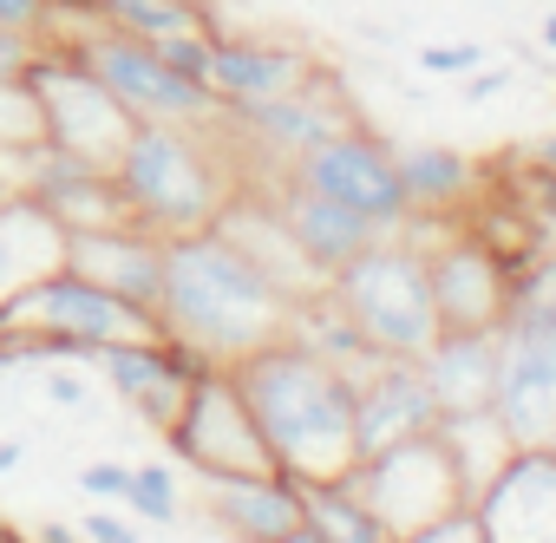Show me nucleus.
Wrapping results in <instances>:
<instances>
[{"label": "nucleus", "instance_id": "obj_1", "mask_svg": "<svg viewBox=\"0 0 556 543\" xmlns=\"http://www.w3.org/2000/svg\"><path fill=\"white\" fill-rule=\"evenodd\" d=\"M295 295L255 268L223 229L170 236L164 242V289H157V328L184 348H197L210 367H236L242 354L289 334Z\"/></svg>", "mask_w": 556, "mask_h": 543}, {"label": "nucleus", "instance_id": "obj_2", "mask_svg": "<svg viewBox=\"0 0 556 543\" xmlns=\"http://www.w3.org/2000/svg\"><path fill=\"white\" fill-rule=\"evenodd\" d=\"M236 387L249 400V419L262 432V445L275 452V471L295 484H334L361 465L354 445V380L341 367H328L315 348L302 341H268L255 354H242Z\"/></svg>", "mask_w": 556, "mask_h": 543}, {"label": "nucleus", "instance_id": "obj_3", "mask_svg": "<svg viewBox=\"0 0 556 543\" xmlns=\"http://www.w3.org/2000/svg\"><path fill=\"white\" fill-rule=\"evenodd\" d=\"M125 210L151 236H197L216 229V216L236 203L242 171L223 138V125H138L131 144L112 164Z\"/></svg>", "mask_w": 556, "mask_h": 543}, {"label": "nucleus", "instance_id": "obj_4", "mask_svg": "<svg viewBox=\"0 0 556 543\" xmlns=\"http://www.w3.org/2000/svg\"><path fill=\"white\" fill-rule=\"evenodd\" d=\"M334 302L361 321V334L393 354V361H419L445 328L432 308V276H426V242L413 229H387L374 249H361L341 276L328 282Z\"/></svg>", "mask_w": 556, "mask_h": 543}, {"label": "nucleus", "instance_id": "obj_5", "mask_svg": "<svg viewBox=\"0 0 556 543\" xmlns=\"http://www.w3.org/2000/svg\"><path fill=\"white\" fill-rule=\"evenodd\" d=\"M27 99L40 118V144L66 151L79 164H99V171H112L138 131V118L105 92V79L66 40H40L34 66H27Z\"/></svg>", "mask_w": 556, "mask_h": 543}, {"label": "nucleus", "instance_id": "obj_6", "mask_svg": "<svg viewBox=\"0 0 556 543\" xmlns=\"http://www.w3.org/2000/svg\"><path fill=\"white\" fill-rule=\"evenodd\" d=\"M47 40H66L138 125H216L223 118V99L184 79L177 66H164L151 40H131L105 21H79V34H47Z\"/></svg>", "mask_w": 556, "mask_h": 543}, {"label": "nucleus", "instance_id": "obj_7", "mask_svg": "<svg viewBox=\"0 0 556 543\" xmlns=\"http://www.w3.org/2000/svg\"><path fill=\"white\" fill-rule=\"evenodd\" d=\"M216 125H223L229 151H242L236 171L255 177L262 164L289 171L295 157H308V151L328 144L334 131L361 125V112H354V99L341 92V79H334L328 66H315V73H308L295 92H282V99H262V105H223Z\"/></svg>", "mask_w": 556, "mask_h": 543}, {"label": "nucleus", "instance_id": "obj_8", "mask_svg": "<svg viewBox=\"0 0 556 543\" xmlns=\"http://www.w3.org/2000/svg\"><path fill=\"white\" fill-rule=\"evenodd\" d=\"M348 484L393 530V543H406V536H419V530H432V523H445V517L465 510V484H458L452 452L439 445V432H419V439H406L393 452L361 458L348 471Z\"/></svg>", "mask_w": 556, "mask_h": 543}, {"label": "nucleus", "instance_id": "obj_9", "mask_svg": "<svg viewBox=\"0 0 556 543\" xmlns=\"http://www.w3.org/2000/svg\"><path fill=\"white\" fill-rule=\"evenodd\" d=\"M164 445L197 478H255V471H275V452L262 445V432L249 419V400H242V387H236L229 367H210L190 387V400L170 419Z\"/></svg>", "mask_w": 556, "mask_h": 543}, {"label": "nucleus", "instance_id": "obj_10", "mask_svg": "<svg viewBox=\"0 0 556 543\" xmlns=\"http://www.w3.org/2000/svg\"><path fill=\"white\" fill-rule=\"evenodd\" d=\"M0 328L66 334V341H79L86 354H99V348H118V341H157V334H164L151 308H131L125 295H112V289H99V282L73 276L66 262L53 268L47 282H34L21 302H8V308H0Z\"/></svg>", "mask_w": 556, "mask_h": 543}, {"label": "nucleus", "instance_id": "obj_11", "mask_svg": "<svg viewBox=\"0 0 556 543\" xmlns=\"http://www.w3.org/2000/svg\"><path fill=\"white\" fill-rule=\"evenodd\" d=\"M426 242V276H432V308L445 334H497L510 308V276L504 262L465 229V223H406Z\"/></svg>", "mask_w": 556, "mask_h": 543}, {"label": "nucleus", "instance_id": "obj_12", "mask_svg": "<svg viewBox=\"0 0 556 543\" xmlns=\"http://www.w3.org/2000/svg\"><path fill=\"white\" fill-rule=\"evenodd\" d=\"M289 177L308 184V190H321V197H334V203H348V210H361V216L380 223V229H406V223H413L406 190H400L393 144H387L380 131H367V125L334 131V138L315 144L308 157H295Z\"/></svg>", "mask_w": 556, "mask_h": 543}, {"label": "nucleus", "instance_id": "obj_13", "mask_svg": "<svg viewBox=\"0 0 556 543\" xmlns=\"http://www.w3.org/2000/svg\"><path fill=\"white\" fill-rule=\"evenodd\" d=\"M92 367L105 374L112 400H125V406L157 432V439H164V432H170V419L184 413L190 387L210 374V361H203L197 348L170 341V334H157V341H118V348H99V354H92Z\"/></svg>", "mask_w": 556, "mask_h": 543}, {"label": "nucleus", "instance_id": "obj_14", "mask_svg": "<svg viewBox=\"0 0 556 543\" xmlns=\"http://www.w3.org/2000/svg\"><path fill=\"white\" fill-rule=\"evenodd\" d=\"M242 190H255V197H268V210L282 216V229H289V242L308 255V268L321 282H334L341 268L361 255V249H374L387 229L380 223H367L361 210H348V203H334V197H321V190H308V184H295L289 171H275V190L268 184H242Z\"/></svg>", "mask_w": 556, "mask_h": 543}, {"label": "nucleus", "instance_id": "obj_15", "mask_svg": "<svg viewBox=\"0 0 556 543\" xmlns=\"http://www.w3.org/2000/svg\"><path fill=\"white\" fill-rule=\"evenodd\" d=\"M491 413L517 445L556 439V334L536 328H497V393Z\"/></svg>", "mask_w": 556, "mask_h": 543}, {"label": "nucleus", "instance_id": "obj_16", "mask_svg": "<svg viewBox=\"0 0 556 543\" xmlns=\"http://www.w3.org/2000/svg\"><path fill=\"white\" fill-rule=\"evenodd\" d=\"M439 400H432V380H426V367L419 361H380V367H367L361 380H354V445H361V458H374V452H393V445H406V439H419V432H439Z\"/></svg>", "mask_w": 556, "mask_h": 543}, {"label": "nucleus", "instance_id": "obj_17", "mask_svg": "<svg viewBox=\"0 0 556 543\" xmlns=\"http://www.w3.org/2000/svg\"><path fill=\"white\" fill-rule=\"evenodd\" d=\"M484 543H556V452L523 445L471 504Z\"/></svg>", "mask_w": 556, "mask_h": 543}, {"label": "nucleus", "instance_id": "obj_18", "mask_svg": "<svg viewBox=\"0 0 556 543\" xmlns=\"http://www.w3.org/2000/svg\"><path fill=\"white\" fill-rule=\"evenodd\" d=\"M66 268L112 295H125L131 308L157 315V289H164V236L138 229V223H112V229H66Z\"/></svg>", "mask_w": 556, "mask_h": 543}, {"label": "nucleus", "instance_id": "obj_19", "mask_svg": "<svg viewBox=\"0 0 556 543\" xmlns=\"http://www.w3.org/2000/svg\"><path fill=\"white\" fill-rule=\"evenodd\" d=\"M315 73L308 53L282 47V40H262V34H216L210 40V73L203 86L223 105H262V99H282Z\"/></svg>", "mask_w": 556, "mask_h": 543}, {"label": "nucleus", "instance_id": "obj_20", "mask_svg": "<svg viewBox=\"0 0 556 543\" xmlns=\"http://www.w3.org/2000/svg\"><path fill=\"white\" fill-rule=\"evenodd\" d=\"M203 517L229 543H275L302 530V484L282 471H255V478H203Z\"/></svg>", "mask_w": 556, "mask_h": 543}, {"label": "nucleus", "instance_id": "obj_21", "mask_svg": "<svg viewBox=\"0 0 556 543\" xmlns=\"http://www.w3.org/2000/svg\"><path fill=\"white\" fill-rule=\"evenodd\" d=\"M393 164L413 223H458L484 197V164L452 144H393Z\"/></svg>", "mask_w": 556, "mask_h": 543}, {"label": "nucleus", "instance_id": "obj_22", "mask_svg": "<svg viewBox=\"0 0 556 543\" xmlns=\"http://www.w3.org/2000/svg\"><path fill=\"white\" fill-rule=\"evenodd\" d=\"M60 262H66V229L34 197L0 203V308L21 302L34 282H47Z\"/></svg>", "mask_w": 556, "mask_h": 543}, {"label": "nucleus", "instance_id": "obj_23", "mask_svg": "<svg viewBox=\"0 0 556 543\" xmlns=\"http://www.w3.org/2000/svg\"><path fill=\"white\" fill-rule=\"evenodd\" d=\"M439 413H484L497 393V334H439L419 354Z\"/></svg>", "mask_w": 556, "mask_h": 543}, {"label": "nucleus", "instance_id": "obj_24", "mask_svg": "<svg viewBox=\"0 0 556 543\" xmlns=\"http://www.w3.org/2000/svg\"><path fill=\"white\" fill-rule=\"evenodd\" d=\"M439 445L452 452V471H458V484H465V510L478 504V491L523 452L510 432H504V419L484 406V413H445L439 419Z\"/></svg>", "mask_w": 556, "mask_h": 543}, {"label": "nucleus", "instance_id": "obj_25", "mask_svg": "<svg viewBox=\"0 0 556 543\" xmlns=\"http://www.w3.org/2000/svg\"><path fill=\"white\" fill-rule=\"evenodd\" d=\"M302 523L321 536V543H393V530L361 504V491L348 478L334 484H302Z\"/></svg>", "mask_w": 556, "mask_h": 543}, {"label": "nucleus", "instance_id": "obj_26", "mask_svg": "<svg viewBox=\"0 0 556 543\" xmlns=\"http://www.w3.org/2000/svg\"><path fill=\"white\" fill-rule=\"evenodd\" d=\"M92 21L131 34V40H164V34H223L210 0H92Z\"/></svg>", "mask_w": 556, "mask_h": 543}, {"label": "nucleus", "instance_id": "obj_27", "mask_svg": "<svg viewBox=\"0 0 556 543\" xmlns=\"http://www.w3.org/2000/svg\"><path fill=\"white\" fill-rule=\"evenodd\" d=\"M125 510H131L138 523H177V517H184V497H177V478H170V465H131Z\"/></svg>", "mask_w": 556, "mask_h": 543}, {"label": "nucleus", "instance_id": "obj_28", "mask_svg": "<svg viewBox=\"0 0 556 543\" xmlns=\"http://www.w3.org/2000/svg\"><path fill=\"white\" fill-rule=\"evenodd\" d=\"M0 144H40V118H34L27 79H0Z\"/></svg>", "mask_w": 556, "mask_h": 543}, {"label": "nucleus", "instance_id": "obj_29", "mask_svg": "<svg viewBox=\"0 0 556 543\" xmlns=\"http://www.w3.org/2000/svg\"><path fill=\"white\" fill-rule=\"evenodd\" d=\"M210 40H216V34H197V27H190V34H164V40H151V47H157L164 66H177L184 79L203 86V73H210Z\"/></svg>", "mask_w": 556, "mask_h": 543}, {"label": "nucleus", "instance_id": "obj_30", "mask_svg": "<svg viewBox=\"0 0 556 543\" xmlns=\"http://www.w3.org/2000/svg\"><path fill=\"white\" fill-rule=\"evenodd\" d=\"M419 66H426L432 79H465V73L484 66V47H471V40H426V47H419Z\"/></svg>", "mask_w": 556, "mask_h": 543}, {"label": "nucleus", "instance_id": "obj_31", "mask_svg": "<svg viewBox=\"0 0 556 543\" xmlns=\"http://www.w3.org/2000/svg\"><path fill=\"white\" fill-rule=\"evenodd\" d=\"M79 491L99 497V504H125V491H131V465H118V458H92V465L79 471Z\"/></svg>", "mask_w": 556, "mask_h": 543}, {"label": "nucleus", "instance_id": "obj_32", "mask_svg": "<svg viewBox=\"0 0 556 543\" xmlns=\"http://www.w3.org/2000/svg\"><path fill=\"white\" fill-rule=\"evenodd\" d=\"M40 393H47V400H53L60 413H86V406H92V387H86V380L73 374V361H53V367H47V387H40Z\"/></svg>", "mask_w": 556, "mask_h": 543}, {"label": "nucleus", "instance_id": "obj_33", "mask_svg": "<svg viewBox=\"0 0 556 543\" xmlns=\"http://www.w3.org/2000/svg\"><path fill=\"white\" fill-rule=\"evenodd\" d=\"M0 27L47 40V34H53V0H0Z\"/></svg>", "mask_w": 556, "mask_h": 543}, {"label": "nucleus", "instance_id": "obj_34", "mask_svg": "<svg viewBox=\"0 0 556 543\" xmlns=\"http://www.w3.org/2000/svg\"><path fill=\"white\" fill-rule=\"evenodd\" d=\"M79 543H144V536H138V523H131V517H118V510H105V504H99V510H86V517H79Z\"/></svg>", "mask_w": 556, "mask_h": 543}, {"label": "nucleus", "instance_id": "obj_35", "mask_svg": "<svg viewBox=\"0 0 556 543\" xmlns=\"http://www.w3.org/2000/svg\"><path fill=\"white\" fill-rule=\"evenodd\" d=\"M34 53H40V40H34V34H14V27H0V79H27Z\"/></svg>", "mask_w": 556, "mask_h": 543}, {"label": "nucleus", "instance_id": "obj_36", "mask_svg": "<svg viewBox=\"0 0 556 543\" xmlns=\"http://www.w3.org/2000/svg\"><path fill=\"white\" fill-rule=\"evenodd\" d=\"M517 86V73L510 66H484V73H465V99L471 105H484V99H497V92H510Z\"/></svg>", "mask_w": 556, "mask_h": 543}, {"label": "nucleus", "instance_id": "obj_37", "mask_svg": "<svg viewBox=\"0 0 556 543\" xmlns=\"http://www.w3.org/2000/svg\"><path fill=\"white\" fill-rule=\"evenodd\" d=\"M406 543H484V536H478L471 510H458V517H445V523H432V530H419V536H406Z\"/></svg>", "mask_w": 556, "mask_h": 543}, {"label": "nucleus", "instance_id": "obj_38", "mask_svg": "<svg viewBox=\"0 0 556 543\" xmlns=\"http://www.w3.org/2000/svg\"><path fill=\"white\" fill-rule=\"evenodd\" d=\"M530 164H543V171H556V131H543V138H530V144H517Z\"/></svg>", "mask_w": 556, "mask_h": 543}, {"label": "nucleus", "instance_id": "obj_39", "mask_svg": "<svg viewBox=\"0 0 556 543\" xmlns=\"http://www.w3.org/2000/svg\"><path fill=\"white\" fill-rule=\"evenodd\" d=\"M21 458H27V445H21V439H0V478H8Z\"/></svg>", "mask_w": 556, "mask_h": 543}, {"label": "nucleus", "instance_id": "obj_40", "mask_svg": "<svg viewBox=\"0 0 556 543\" xmlns=\"http://www.w3.org/2000/svg\"><path fill=\"white\" fill-rule=\"evenodd\" d=\"M40 543H79V523H47Z\"/></svg>", "mask_w": 556, "mask_h": 543}, {"label": "nucleus", "instance_id": "obj_41", "mask_svg": "<svg viewBox=\"0 0 556 543\" xmlns=\"http://www.w3.org/2000/svg\"><path fill=\"white\" fill-rule=\"evenodd\" d=\"M275 543H321V536H315V530L302 523V530H289V536H275Z\"/></svg>", "mask_w": 556, "mask_h": 543}, {"label": "nucleus", "instance_id": "obj_42", "mask_svg": "<svg viewBox=\"0 0 556 543\" xmlns=\"http://www.w3.org/2000/svg\"><path fill=\"white\" fill-rule=\"evenodd\" d=\"M536 34H543V47L556 53V14H543V27H536Z\"/></svg>", "mask_w": 556, "mask_h": 543}]
</instances>
